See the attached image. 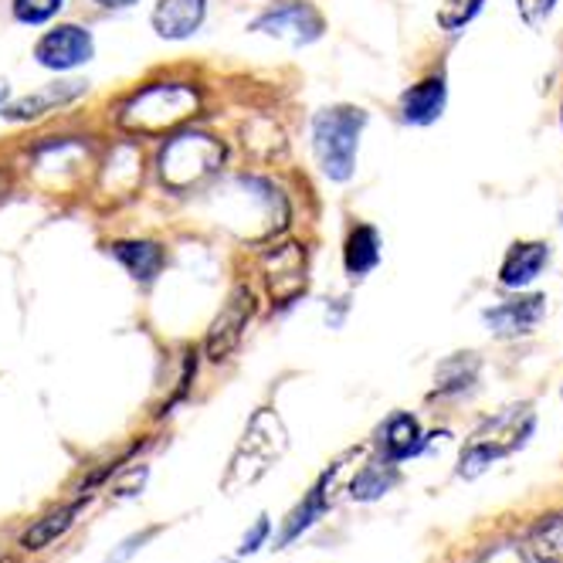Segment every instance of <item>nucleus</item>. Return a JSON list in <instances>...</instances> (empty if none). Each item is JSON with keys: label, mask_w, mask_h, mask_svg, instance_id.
Instances as JSON below:
<instances>
[{"label": "nucleus", "mask_w": 563, "mask_h": 563, "mask_svg": "<svg viewBox=\"0 0 563 563\" xmlns=\"http://www.w3.org/2000/svg\"><path fill=\"white\" fill-rule=\"evenodd\" d=\"M218 218L228 231L245 241H268L289 224V200L272 180L238 174L214 194Z\"/></svg>", "instance_id": "nucleus-1"}, {"label": "nucleus", "mask_w": 563, "mask_h": 563, "mask_svg": "<svg viewBox=\"0 0 563 563\" xmlns=\"http://www.w3.org/2000/svg\"><path fill=\"white\" fill-rule=\"evenodd\" d=\"M289 452V431L272 408H258L245 431H241L238 445L231 452V462L221 475V493L238 496L262 482Z\"/></svg>", "instance_id": "nucleus-2"}, {"label": "nucleus", "mask_w": 563, "mask_h": 563, "mask_svg": "<svg viewBox=\"0 0 563 563\" xmlns=\"http://www.w3.org/2000/svg\"><path fill=\"white\" fill-rule=\"evenodd\" d=\"M197 109L200 89L194 82H150L119 106L115 123L133 136H164L197 115Z\"/></svg>", "instance_id": "nucleus-3"}, {"label": "nucleus", "mask_w": 563, "mask_h": 563, "mask_svg": "<svg viewBox=\"0 0 563 563\" xmlns=\"http://www.w3.org/2000/svg\"><path fill=\"white\" fill-rule=\"evenodd\" d=\"M367 126V112L356 106H330L312 115V153L330 180L346 184L356 170L360 133Z\"/></svg>", "instance_id": "nucleus-4"}, {"label": "nucleus", "mask_w": 563, "mask_h": 563, "mask_svg": "<svg viewBox=\"0 0 563 563\" xmlns=\"http://www.w3.org/2000/svg\"><path fill=\"white\" fill-rule=\"evenodd\" d=\"M224 164V143L208 133H174L164 150H159V177L177 194L200 187L208 177H214Z\"/></svg>", "instance_id": "nucleus-5"}, {"label": "nucleus", "mask_w": 563, "mask_h": 563, "mask_svg": "<svg viewBox=\"0 0 563 563\" xmlns=\"http://www.w3.org/2000/svg\"><path fill=\"white\" fill-rule=\"evenodd\" d=\"M249 31L275 37V42H286L292 48H302L323 37L327 18L319 14L309 0H272V4L249 24Z\"/></svg>", "instance_id": "nucleus-6"}, {"label": "nucleus", "mask_w": 563, "mask_h": 563, "mask_svg": "<svg viewBox=\"0 0 563 563\" xmlns=\"http://www.w3.org/2000/svg\"><path fill=\"white\" fill-rule=\"evenodd\" d=\"M262 278L272 306H292L309 286V255L299 241H278L262 252Z\"/></svg>", "instance_id": "nucleus-7"}, {"label": "nucleus", "mask_w": 563, "mask_h": 563, "mask_svg": "<svg viewBox=\"0 0 563 563\" xmlns=\"http://www.w3.org/2000/svg\"><path fill=\"white\" fill-rule=\"evenodd\" d=\"M533 431V415L530 408H509L489 431H482L468 452L462 455V475H478L486 465H493L496 459L509 455L512 449H519L522 441H527V434Z\"/></svg>", "instance_id": "nucleus-8"}, {"label": "nucleus", "mask_w": 563, "mask_h": 563, "mask_svg": "<svg viewBox=\"0 0 563 563\" xmlns=\"http://www.w3.org/2000/svg\"><path fill=\"white\" fill-rule=\"evenodd\" d=\"M255 316V292L249 282H234L221 312L214 316V323L208 330V340H205V353L214 364L228 360L238 346H241V336H245L249 323Z\"/></svg>", "instance_id": "nucleus-9"}, {"label": "nucleus", "mask_w": 563, "mask_h": 563, "mask_svg": "<svg viewBox=\"0 0 563 563\" xmlns=\"http://www.w3.org/2000/svg\"><path fill=\"white\" fill-rule=\"evenodd\" d=\"M92 55H96V42L89 27L82 24H58L37 37V45H34V62L52 71H71L78 65L92 62Z\"/></svg>", "instance_id": "nucleus-10"}, {"label": "nucleus", "mask_w": 563, "mask_h": 563, "mask_svg": "<svg viewBox=\"0 0 563 563\" xmlns=\"http://www.w3.org/2000/svg\"><path fill=\"white\" fill-rule=\"evenodd\" d=\"M89 92V82L82 78H68V82H48L45 89H37L31 96H21L14 99L11 106L4 102L0 106V115L11 119V123H34V119H42L62 106H71L75 99H82Z\"/></svg>", "instance_id": "nucleus-11"}, {"label": "nucleus", "mask_w": 563, "mask_h": 563, "mask_svg": "<svg viewBox=\"0 0 563 563\" xmlns=\"http://www.w3.org/2000/svg\"><path fill=\"white\" fill-rule=\"evenodd\" d=\"M143 184V153L133 140L112 146L109 159L99 170V194L106 197H130Z\"/></svg>", "instance_id": "nucleus-12"}, {"label": "nucleus", "mask_w": 563, "mask_h": 563, "mask_svg": "<svg viewBox=\"0 0 563 563\" xmlns=\"http://www.w3.org/2000/svg\"><path fill=\"white\" fill-rule=\"evenodd\" d=\"M208 18V0H156L153 8V31L164 42H187L200 31Z\"/></svg>", "instance_id": "nucleus-13"}, {"label": "nucleus", "mask_w": 563, "mask_h": 563, "mask_svg": "<svg viewBox=\"0 0 563 563\" xmlns=\"http://www.w3.org/2000/svg\"><path fill=\"white\" fill-rule=\"evenodd\" d=\"M449 102V86L441 75L421 78L418 86H411L405 96H400V119L411 126H431L434 119L445 112Z\"/></svg>", "instance_id": "nucleus-14"}, {"label": "nucleus", "mask_w": 563, "mask_h": 563, "mask_svg": "<svg viewBox=\"0 0 563 563\" xmlns=\"http://www.w3.org/2000/svg\"><path fill=\"white\" fill-rule=\"evenodd\" d=\"M340 472H343V459H340L323 478L316 482L312 493L306 496V503H299V506L292 509V516L286 519V530H282V537H278V547H289L292 540H299V537L312 527V522L333 506V493H330V489H333V482H336Z\"/></svg>", "instance_id": "nucleus-15"}, {"label": "nucleus", "mask_w": 563, "mask_h": 563, "mask_svg": "<svg viewBox=\"0 0 563 563\" xmlns=\"http://www.w3.org/2000/svg\"><path fill=\"white\" fill-rule=\"evenodd\" d=\"M547 312V299L543 296H519L509 299L496 309H486V327L499 336H519V333H530Z\"/></svg>", "instance_id": "nucleus-16"}, {"label": "nucleus", "mask_w": 563, "mask_h": 563, "mask_svg": "<svg viewBox=\"0 0 563 563\" xmlns=\"http://www.w3.org/2000/svg\"><path fill=\"white\" fill-rule=\"evenodd\" d=\"M547 262H550L547 241H522V245H512L509 255L503 258L499 282L506 289H527L533 278H540Z\"/></svg>", "instance_id": "nucleus-17"}, {"label": "nucleus", "mask_w": 563, "mask_h": 563, "mask_svg": "<svg viewBox=\"0 0 563 563\" xmlns=\"http://www.w3.org/2000/svg\"><path fill=\"white\" fill-rule=\"evenodd\" d=\"M112 258L123 265L136 282H153L159 275V268L167 265V252L164 245H156L150 238H133V241H115L109 245Z\"/></svg>", "instance_id": "nucleus-18"}, {"label": "nucleus", "mask_w": 563, "mask_h": 563, "mask_svg": "<svg viewBox=\"0 0 563 563\" xmlns=\"http://www.w3.org/2000/svg\"><path fill=\"white\" fill-rule=\"evenodd\" d=\"M377 445H380L384 459H390V462H400V459L418 455V452L424 449V438H421L418 418H411V415H394V418L380 428Z\"/></svg>", "instance_id": "nucleus-19"}, {"label": "nucleus", "mask_w": 563, "mask_h": 563, "mask_svg": "<svg viewBox=\"0 0 563 563\" xmlns=\"http://www.w3.org/2000/svg\"><path fill=\"white\" fill-rule=\"evenodd\" d=\"M82 509H86V499H75V503H68V506L42 516V519L34 522V527L24 530L21 547L24 550H45V547H52L55 540H62L75 527V519H78V512H82Z\"/></svg>", "instance_id": "nucleus-20"}, {"label": "nucleus", "mask_w": 563, "mask_h": 563, "mask_svg": "<svg viewBox=\"0 0 563 563\" xmlns=\"http://www.w3.org/2000/svg\"><path fill=\"white\" fill-rule=\"evenodd\" d=\"M530 563H563V512L543 516L522 540Z\"/></svg>", "instance_id": "nucleus-21"}, {"label": "nucleus", "mask_w": 563, "mask_h": 563, "mask_svg": "<svg viewBox=\"0 0 563 563\" xmlns=\"http://www.w3.org/2000/svg\"><path fill=\"white\" fill-rule=\"evenodd\" d=\"M377 262H380V234H377V228H371V224H356V228L350 231V238H346V249H343V265H346V272H350L353 278H360V275L374 272Z\"/></svg>", "instance_id": "nucleus-22"}, {"label": "nucleus", "mask_w": 563, "mask_h": 563, "mask_svg": "<svg viewBox=\"0 0 563 563\" xmlns=\"http://www.w3.org/2000/svg\"><path fill=\"white\" fill-rule=\"evenodd\" d=\"M78 164H82V146L71 143V140H62V143L37 150L34 174H37V180H45L48 174H58L55 187H65V177H78V170H75Z\"/></svg>", "instance_id": "nucleus-23"}, {"label": "nucleus", "mask_w": 563, "mask_h": 563, "mask_svg": "<svg viewBox=\"0 0 563 563\" xmlns=\"http://www.w3.org/2000/svg\"><path fill=\"white\" fill-rule=\"evenodd\" d=\"M394 482H397L394 462H390V459H380V462L364 465V472H360V475L353 478L350 496L360 499V503H371V499H380L384 493H390Z\"/></svg>", "instance_id": "nucleus-24"}, {"label": "nucleus", "mask_w": 563, "mask_h": 563, "mask_svg": "<svg viewBox=\"0 0 563 563\" xmlns=\"http://www.w3.org/2000/svg\"><path fill=\"white\" fill-rule=\"evenodd\" d=\"M482 8H486V0H445V4L438 8V27L449 34H459L462 27H468L478 18Z\"/></svg>", "instance_id": "nucleus-25"}, {"label": "nucleus", "mask_w": 563, "mask_h": 563, "mask_svg": "<svg viewBox=\"0 0 563 563\" xmlns=\"http://www.w3.org/2000/svg\"><path fill=\"white\" fill-rule=\"evenodd\" d=\"M62 8H65V0H14V4H11L14 21L31 24V27H34V24L52 21Z\"/></svg>", "instance_id": "nucleus-26"}, {"label": "nucleus", "mask_w": 563, "mask_h": 563, "mask_svg": "<svg viewBox=\"0 0 563 563\" xmlns=\"http://www.w3.org/2000/svg\"><path fill=\"white\" fill-rule=\"evenodd\" d=\"M516 8H519V18L530 27H543L556 8V0H516Z\"/></svg>", "instance_id": "nucleus-27"}, {"label": "nucleus", "mask_w": 563, "mask_h": 563, "mask_svg": "<svg viewBox=\"0 0 563 563\" xmlns=\"http://www.w3.org/2000/svg\"><path fill=\"white\" fill-rule=\"evenodd\" d=\"M268 530H272V527H268V519L262 516V519L255 522V527L245 533V540H241V547H238V556H252V553H258V550H262V543L268 540Z\"/></svg>", "instance_id": "nucleus-28"}, {"label": "nucleus", "mask_w": 563, "mask_h": 563, "mask_svg": "<svg viewBox=\"0 0 563 563\" xmlns=\"http://www.w3.org/2000/svg\"><path fill=\"white\" fill-rule=\"evenodd\" d=\"M96 4L106 8V11H126V8L140 4V0H96Z\"/></svg>", "instance_id": "nucleus-29"}, {"label": "nucleus", "mask_w": 563, "mask_h": 563, "mask_svg": "<svg viewBox=\"0 0 563 563\" xmlns=\"http://www.w3.org/2000/svg\"><path fill=\"white\" fill-rule=\"evenodd\" d=\"M8 102V86H0V106H4Z\"/></svg>", "instance_id": "nucleus-30"}]
</instances>
